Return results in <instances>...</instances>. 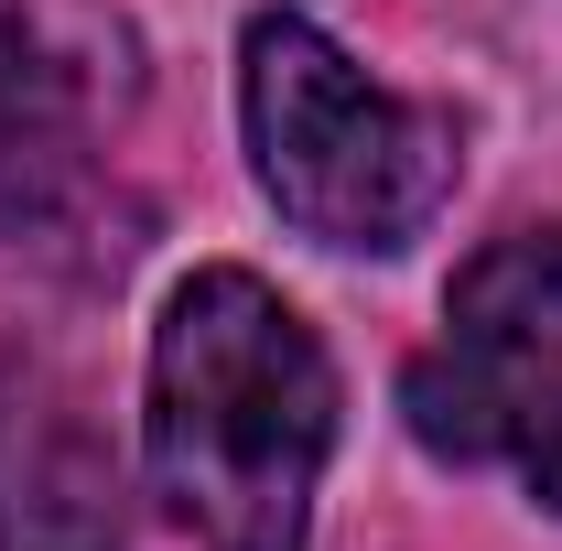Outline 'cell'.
Listing matches in <instances>:
<instances>
[{
    "mask_svg": "<svg viewBox=\"0 0 562 551\" xmlns=\"http://www.w3.org/2000/svg\"><path fill=\"white\" fill-rule=\"evenodd\" d=\"M336 454V357L260 271L206 260L151 325V486L206 551H303Z\"/></svg>",
    "mask_w": 562,
    "mask_h": 551,
    "instance_id": "obj_1",
    "label": "cell"
},
{
    "mask_svg": "<svg viewBox=\"0 0 562 551\" xmlns=\"http://www.w3.org/2000/svg\"><path fill=\"white\" fill-rule=\"evenodd\" d=\"M238 120L249 173L314 249H401L432 227V206L465 173V131L357 66L347 44L303 11H260L238 44Z\"/></svg>",
    "mask_w": 562,
    "mask_h": 551,
    "instance_id": "obj_2",
    "label": "cell"
},
{
    "mask_svg": "<svg viewBox=\"0 0 562 551\" xmlns=\"http://www.w3.org/2000/svg\"><path fill=\"white\" fill-rule=\"evenodd\" d=\"M412 432L562 508V227H519L454 271L443 346L412 368Z\"/></svg>",
    "mask_w": 562,
    "mask_h": 551,
    "instance_id": "obj_3",
    "label": "cell"
},
{
    "mask_svg": "<svg viewBox=\"0 0 562 551\" xmlns=\"http://www.w3.org/2000/svg\"><path fill=\"white\" fill-rule=\"evenodd\" d=\"M0 551H120V465L33 357H0Z\"/></svg>",
    "mask_w": 562,
    "mask_h": 551,
    "instance_id": "obj_4",
    "label": "cell"
},
{
    "mask_svg": "<svg viewBox=\"0 0 562 551\" xmlns=\"http://www.w3.org/2000/svg\"><path fill=\"white\" fill-rule=\"evenodd\" d=\"M98 195V120L76 55L44 44V22H0V238H55Z\"/></svg>",
    "mask_w": 562,
    "mask_h": 551,
    "instance_id": "obj_5",
    "label": "cell"
}]
</instances>
